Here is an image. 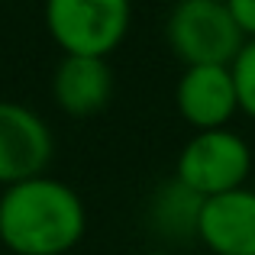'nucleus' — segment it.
<instances>
[{
  "mask_svg": "<svg viewBox=\"0 0 255 255\" xmlns=\"http://www.w3.org/2000/svg\"><path fill=\"white\" fill-rule=\"evenodd\" d=\"M174 107L181 120L204 129H226L230 120L239 113V94L230 65H191L181 71L174 87Z\"/></svg>",
  "mask_w": 255,
  "mask_h": 255,
  "instance_id": "obj_6",
  "label": "nucleus"
},
{
  "mask_svg": "<svg viewBox=\"0 0 255 255\" xmlns=\"http://www.w3.org/2000/svg\"><path fill=\"white\" fill-rule=\"evenodd\" d=\"M168 49L191 65H233L246 45L226 0H178L165 19Z\"/></svg>",
  "mask_w": 255,
  "mask_h": 255,
  "instance_id": "obj_2",
  "label": "nucleus"
},
{
  "mask_svg": "<svg viewBox=\"0 0 255 255\" xmlns=\"http://www.w3.org/2000/svg\"><path fill=\"white\" fill-rule=\"evenodd\" d=\"M252 174V149L233 129H204L184 142L174 165V178L200 197L230 194L246 187Z\"/></svg>",
  "mask_w": 255,
  "mask_h": 255,
  "instance_id": "obj_4",
  "label": "nucleus"
},
{
  "mask_svg": "<svg viewBox=\"0 0 255 255\" xmlns=\"http://www.w3.org/2000/svg\"><path fill=\"white\" fill-rule=\"evenodd\" d=\"M230 71H233L236 94H239V113L255 120V39H246L239 55L233 58Z\"/></svg>",
  "mask_w": 255,
  "mask_h": 255,
  "instance_id": "obj_10",
  "label": "nucleus"
},
{
  "mask_svg": "<svg viewBox=\"0 0 255 255\" xmlns=\"http://www.w3.org/2000/svg\"><path fill=\"white\" fill-rule=\"evenodd\" d=\"M145 255H174V252H168V249H155V252H145Z\"/></svg>",
  "mask_w": 255,
  "mask_h": 255,
  "instance_id": "obj_12",
  "label": "nucleus"
},
{
  "mask_svg": "<svg viewBox=\"0 0 255 255\" xmlns=\"http://www.w3.org/2000/svg\"><path fill=\"white\" fill-rule=\"evenodd\" d=\"M236 26L243 29L246 39H255V0H226Z\"/></svg>",
  "mask_w": 255,
  "mask_h": 255,
  "instance_id": "obj_11",
  "label": "nucleus"
},
{
  "mask_svg": "<svg viewBox=\"0 0 255 255\" xmlns=\"http://www.w3.org/2000/svg\"><path fill=\"white\" fill-rule=\"evenodd\" d=\"M52 97L68 117H94L113 97V68L107 58L65 55L52 75Z\"/></svg>",
  "mask_w": 255,
  "mask_h": 255,
  "instance_id": "obj_8",
  "label": "nucleus"
},
{
  "mask_svg": "<svg viewBox=\"0 0 255 255\" xmlns=\"http://www.w3.org/2000/svg\"><path fill=\"white\" fill-rule=\"evenodd\" d=\"M200 210H204L200 194H194L178 178H165L149 197V226L162 243L187 246L197 239Z\"/></svg>",
  "mask_w": 255,
  "mask_h": 255,
  "instance_id": "obj_9",
  "label": "nucleus"
},
{
  "mask_svg": "<svg viewBox=\"0 0 255 255\" xmlns=\"http://www.w3.org/2000/svg\"><path fill=\"white\" fill-rule=\"evenodd\" d=\"M55 152L52 129L36 110L0 100V184L10 187L45 174Z\"/></svg>",
  "mask_w": 255,
  "mask_h": 255,
  "instance_id": "obj_5",
  "label": "nucleus"
},
{
  "mask_svg": "<svg viewBox=\"0 0 255 255\" xmlns=\"http://www.w3.org/2000/svg\"><path fill=\"white\" fill-rule=\"evenodd\" d=\"M129 23L132 0H45V29L65 55L107 58Z\"/></svg>",
  "mask_w": 255,
  "mask_h": 255,
  "instance_id": "obj_3",
  "label": "nucleus"
},
{
  "mask_svg": "<svg viewBox=\"0 0 255 255\" xmlns=\"http://www.w3.org/2000/svg\"><path fill=\"white\" fill-rule=\"evenodd\" d=\"M84 230V200L65 181L39 174L0 194V243L13 255H65Z\"/></svg>",
  "mask_w": 255,
  "mask_h": 255,
  "instance_id": "obj_1",
  "label": "nucleus"
},
{
  "mask_svg": "<svg viewBox=\"0 0 255 255\" xmlns=\"http://www.w3.org/2000/svg\"><path fill=\"white\" fill-rule=\"evenodd\" d=\"M197 239L213 255H255V191L236 187L204 200Z\"/></svg>",
  "mask_w": 255,
  "mask_h": 255,
  "instance_id": "obj_7",
  "label": "nucleus"
}]
</instances>
